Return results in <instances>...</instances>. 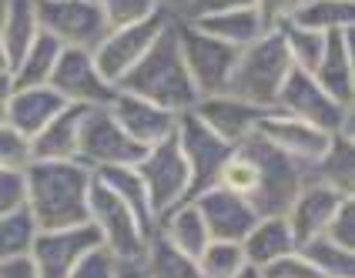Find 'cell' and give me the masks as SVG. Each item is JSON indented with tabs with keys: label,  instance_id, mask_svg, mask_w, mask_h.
I'll return each instance as SVG.
<instances>
[{
	"label": "cell",
	"instance_id": "1",
	"mask_svg": "<svg viewBox=\"0 0 355 278\" xmlns=\"http://www.w3.org/2000/svg\"><path fill=\"white\" fill-rule=\"evenodd\" d=\"M27 211L40 232L87 221V198L94 171L80 161H34L27 171Z\"/></svg>",
	"mask_w": 355,
	"mask_h": 278
},
{
	"label": "cell",
	"instance_id": "2",
	"mask_svg": "<svg viewBox=\"0 0 355 278\" xmlns=\"http://www.w3.org/2000/svg\"><path fill=\"white\" fill-rule=\"evenodd\" d=\"M118 91L138 94V98L151 101L158 107H168L175 114H188L198 104V91L188 78L184 60H181V47H178L171 17L164 24V31L155 37V44L148 47V54L118 80Z\"/></svg>",
	"mask_w": 355,
	"mask_h": 278
},
{
	"label": "cell",
	"instance_id": "3",
	"mask_svg": "<svg viewBox=\"0 0 355 278\" xmlns=\"http://www.w3.org/2000/svg\"><path fill=\"white\" fill-rule=\"evenodd\" d=\"M238 151H245L248 161L255 164V188H252L248 201H252L258 218L285 215L288 205L295 201V195L312 181V168L309 164L288 158L285 151H278L275 144H268L258 131L248 141H241Z\"/></svg>",
	"mask_w": 355,
	"mask_h": 278
},
{
	"label": "cell",
	"instance_id": "4",
	"mask_svg": "<svg viewBox=\"0 0 355 278\" xmlns=\"http://www.w3.org/2000/svg\"><path fill=\"white\" fill-rule=\"evenodd\" d=\"M288 74H292V58L285 51V40L278 34V27H272L255 44L238 51L235 71H232V80H228V94L272 111Z\"/></svg>",
	"mask_w": 355,
	"mask_h": 278
},
{
	"label": "cell",
	"instance_id": "5",
	"mask_svg": "<svg viewBox=\"0 0 355 278\" xmlns=\"http://www.w3.org/2000/svg\"><path fill=\"white\" fill-rule=\"evenodd\" d=\"M272 111L305 121V124H312V128L332 134V138H336V134L355 138V107L336 104V101L318 87V80L312 78V74H305V71H298V67H292V74L285 78Z\"/></svg>",
	"mask_w": 355,
	"mask_h": 278
},
{
	"label": "cell",
	"instance_id": "6",
	"mask_svg": "<svg viewBox=\"0 0 355 278\" xmlns=\"http://www.w3.org/2000/svg\"><path fill=\"white\" fill-rule=\"evenodd\" d=\"M175 37H178L181 60L188 67V78L195 84L198 98L225 94L228 91V80H232V71H235V60H238L235 47L201 34L191 20H175Z\"/></svg>",
	"mask_w": 355,
	"mask_h": 278
},
{
	"label": "cell",
	"instance_id": "7",
	"mask_svg": "<svg viewBox=\"0 0 355 278\" xmlns=\"http://www.w3.org/2000/svg\"><path fill=\"white\" fill-rule=\"evenodd\" d=\"M87 221L98 228L101 245L118 261H141L151 232H148V228L141 225L138 215H135L111 188H104L98 178L91 184V198H87Z\"/></svg>",
	"mask_w": 355,
	"mask_h": 278
},
{
	"label": "cell",
	"instance_id": "8",
	"mask_svg": "<svg viewBox=\"0 0 355 278\" xmlns=\"http://www.w3.org/2000/svg\"><path fill=\"white\" fill-rule=\"evenodd\" d=\"M141 158H144V148L121 131V124L107 107H87L84 111L78 134V161L87 171L135 168Z\"/></svg>",
	"mask_w": 355,
	"mask_h": 278
},
{
	"label": "cell",
	"instance_id": "9",
	"mask_svg": "<svg viewBox=\"0 0 355 278\" xmlns=\"http://www.w3.org/2000/svg\"><path fill=\"white\" fill-rule=\"evenodd\" d=\"M34 3H37L40 34L54 37L60 47L94 51L107 34L98 0H34Z\"/></svg>",
	"mask_w": 355,
	"mask_h": 278
},
{
	"label": "cell",
	"instance_id": "10",
	"mask_svg": "<svg viewBox=\"0 0 355 278\" xmlns=\"http://www.w3.org/2000/svg\"><path fill=\"white\" fill-rule=\"evenodd\" d=\"M175 141H178V148H181L184 164H188V178H191V184H188V201H191V198H198L201 191L215 188L218 175H221L225 161L232 158L235 148H232L228 141L218 138L215 131H208L191 111L178 118Z\"/></svg>",
	"mask_w": 355,
	"mask_h": 278
},
{
	"label": "cell",
	"instance_id": "11",
	"mask_svg": "<svg viewBox=\"0 0 355 278\" xmlns=\"http://www.w3.org/2000/svg\"><path fill=\"white\" fill-rule=\"evenodd\" d=\"M51 91H58L64 104H78V107H107L118 87L94 64V51H80V47H64L58 64L47 80Z\"/></svg>",
	"mask_w": 355,
	"mask_h": 278
},
{
	"label": "cell",
	"instance_id": "12",
	"mask_svg": "<svg viewBox=\"0 0 355 278\" xmlns=\"http://www.w3.org/2000/svg\"><path fill=\"white\" fill-rule=\"evenodd\" d=\"M135 168H138L141 181H144V188H148L151 211H155V225H158V218L168 208L188 201V184H191V178H188V164L181 158V148H178L175 138L148 148L144 158H141Z\"/></svg>",
	"mask_w": 355,
	"mask_h": 278
},
{
	"label": "cell",
	"instance_id": "13",
	"mask_svg": "<svg viewBox=\"0 0 355 278\" xmlns=\"http://www.w3.org/2000/svg\"><path fill=\"white\" fill-rule=\"evenodd\" d=\"M98 245L101 235L91 221L71 225V228H47V232H37V238L31 245V261L40 278H67L71 268Z\"/></svg>",
	"mask_w": 355,
	"mask_h": 278
},
{
	"label": "cell",
	"instance_id": "14",
	"mask_svg": "<svg viewBox=\"0 0 355 278\" xmlns=\"http://www.w3.org/2000/svg\"><path fill=\"white\" fill-rule=\"evenodd\" d=\"M164 24H168V14L161 10V14L141 20V24L107 31L104 40L94 47V64H98V71L104 74V80H111V84L118 87V80L148 54V47H151L155 37L164 31Z\"/></svg>",
	"mask_w": 355,
	"mask_h": 278
},
{
	"label": "cell",
	"instance_id": "15",
	"mask_svg": "<svg viewBox=\"0 0 355 278\" xmlns=\"http://www.w3.org/2000/svg\"><path fill=\"white\" fill-rule=\"evenodd\" d=\"M107 111L114 114V121L121 124V131L135 141V144H141L144 151L161 144V141L175 138L178 118H181L175 111L158 107V104L138 98V94H128V91H118L114 101L107 104Z\"/></svg>",
	"mask_w": 355,
	"mask_h": 278
},
{
	"label": "cell",
	"instance_id": "16",
	"mask_svg": "<svg viewBox=\"0 0 355 278\" xmlns=\"http://www.w3.org/2000/svg\"><path fill=\"white\" fill-rule=\"evenodd\" d=\"M191 114H195L208 131H215L221 141H228L232 148H238L241 141H248L255 134L261 118H265L268 111L225 91V94H211V98H198V104L191 107Z\"/></svg>",
	"mask_w": 355,
	"mask_h": 278
},
{
	"label": "cell",
	"instance_id": "17",
	"mask_svg": "<svg viewBox=\"0 0 355 278\" xmlns=\"http://www.w3.org/2000/svg\"><path fill=\"white\" fill-rule=\"evenodd\" d=\"M312 78L336 104L355 107V27L325 34V51Z\"/></svg>",
	"mask_w": 355,
	"mask_h": 278
},
{
	"label": "cell",
	"instance_id": "18",
	"mask_svg": "<svg viewBox=\"0 0 355 278\" xmlns=\"http://www.w3.org/2000/svg\"><path fill=\"white\" fill-rule=\"evenodd\" d=\"M195 201V208L201 211V218H205V228H208V235L215 241H238L252 232V225L258 221L255 208H252V201L241 198V195H232V191H225V188H208V191H201Z\"/></svg>",
	"mask_w": 355,
	"mask_h": 278
},
{
	"label": "cell",
	"instance_id": "19",
	"mask_svg": "<svg viewBox=\"0 0 355 278\" xmlns=\"http://www.w3.org/2000/svg\"><path fill=\"white\" fill-rule=\"evenodd\" d=\"M258 134L268 141V144H275L278 151H285L288 158L302 161L309 168L325 155V148L332 141V134H325V131H318V128H312V124H305V121H298V118L278 114V111H268L261 118Z\"/></svg>",
	"mask_w": 355,
	"mask_h": 278
},
{
	"label": "cell",
	"instance_id": "20",
	"mask_svg": "<svg viewBox=\"0 0 355 278\" xmlns=\"http://www.w3.org/2000/svg\"><path fill=\"white\" fill-rule=\"evenodd\" d=\"M342 201H345V195H338V191L318 184V181H309L295 195V201L288 205V211H285V221H288V228L295 235V245L325 235V228H329V221H332V215H336V208Z\"/></svg>",
	"mask_w": 355,
	"mask_h": 278
},
{
	"label": "cell",
	"instance_id": "21",
	"mask_svg": "<svg viewBox=\"0 0 355 278\" xmlns=\"http://www.w3.org/2000/svg\"><path fill=\"white\" fill-rule=\"evenodd\" d=\"M295 248V235H292L285 215L258 218L252 225V232L241 238V255L248 261V268H255V272H261L265 265H272V261H278L282 255H288Z\"/></svg>",
	"mask_w": 355,
	"mask_h": 278
},
{
	"label": "cell",
	"instance_id": "22",
	"mask_svg": "<svg viewBox=\"0 0 355 278\" xmlns=\"http://www.w3.org/2000/svg\"><path fill=\"white\" fill-rule=\"evenodd\" d=\"M67 104L58 91H51L47 84L40 87H14V98H10V111H7V124L17 128L20 134L34 138L44 124L58 118Z\"/></svg>",
	"mask_w": 355,
	"mask_h": 278
},
{
	"label": "cell",
	"instance_id": "23",
	"mask_svg": "<svg viewBox=\"0 0 355 278\" xmlns=\"http://www.w3.org/2000/svg\"><path fill=\"white\" fill-rule=\"evenodd\" d=\"M84 111L87 107L67 104L51 124H44L37 134L31 138L34 161H78V134H80Z\"/></svg>",
	"mask_w": 355,
	"mask_h": 278
},
{
	"label": "cell",
	"instance_id": "24",
	"mask_svg": "<svg viewBox=\"0 0 355 278\" xmlns=\"http://www.w3.org/2000/svg\"><path fill=\"white\" fill-rule=\"evenodd\" d=\"M201 34H208V37L221 40V44H228V47H248V44H255L268 27H265V20L258 17L255 7H238V10H221V14H211V17H198L191 20Z\"/></svg>",
	"mask_w": 355,
	"mask_h": 278
},
{
	"label": "cell",
	"instance_id": "25",
	"mask_svg": "<svg viewBox=\"0 0 355 278\" xmlns=\"http://www.w3.org/2000/svg\"><path fill=\"white\" fill-rule=\"evenodd\" d=\"M40 24H37V3L34 0H10L3 20H0V47L7 54L10 71L20 64V58L31 51V44L37 40Z\"/></svg>",
	"mask_w": 355,
	"mask_h": 278
},
{
	"label": "cell",
	"instance_id": "26",
	"mask_svg": "<svg viewBox=\"0 0 355 278\" xmlns=\"http://www.w3.org/2000/svg\"><path fill=\"white\" fill-rule=\"evenodd\" d=\"M155 228L175 245L178 252H184L191 259H198L205 252V245L211 241L208 228H205V218H201V211L195 208V201H181L175 208H168Z\"/></svg>",
	"mask_w": 355,
	"mask_h": 278
},
{
	"label": "cell",
	"instance_id": "27",
	"mask_svg": "<svg viewBox=\"0 0 355 278\" xmlns=\"http://www.w3.org/2000/svg\"><path fill=\"white\" fill-rule=\"evenodd\" d=\"M312 181L332 188L345 198H355V138L336 134L329 141L325 155L312 164Z\"/></svg>",
	"mask_w": 355,
	"mask_h": 278
},
{
	"label": "cell",
	"instance_id": "28",
	"mask_svg": "<svg viewBox=\"0 0 355 278\" xmlns=\"http://www.w3.org/2000/svg\"><path fill=\"white\" fill-rule=\"evenodd\" d=\"M138 265L144 278H205L198 268V259L178 252L158 228L148 235V245H144V255H141Z\"/></svg>",
	"mask_w": 355,
	"mask_h": 278
},
{
	"label": "cell",
	"instance_id": "29",
	"mask_svg": "<svg viewBox=\"0 0 355 278\" xmlns=\"http://www.w3.org/2000/svg\"><path fill=\"white\" fill-rule=\"evenodd\" d=\"M285 24H295L302 31L325 37L332 31L355 27V0H302L298 10Z\"/></svg>",
	"mask_w": 355,
	"mask_h": 278
},
{
	"label": "cell",
	"instance_id": "30",
	"mask_svg": "<svg viewBox=\"0 0 355 278\" xmlns=\"http://www.w3.org/2000/svg\"><path fill=\"white\" fill-rule=\"evenodd\" d=\"M94 178H98L104 188H111V191L138 215L141 225H144L148 232H155V211H151V198H148V188H144V181H141L138 168H104V171H94Z\"/></svg>",
	"mask_w": 355,
	"mask_h": 278
},
{
	"label": "cell",
	"instance_id": "31",
	"mask_svg": "<svg viewBox=\"0 0 355 278\" xmlns=\"http://www.w3.org/2000/svg\"><path fill=\"white\" fill-rule=\"evenodd\" d=\"M60 47L54 37H47V34H37V40L31 44V51L20 58V64L10 71V80H14V87H40V84H47L51 80V71H54V64L60 58Z\"/></svg>",
	"mask_w": 355,
	"mask_h": 278
},
{
	"label": "cell",
	"instance_id": "32",
	"mask_svg": "<svg viewBox=\"0 0 355 278\" xmlns=\"http://www.w3.org/2000/svg\"><path fill=\"white\" fill-rule=\"evenodd\" d=\"M298 252L318 272V278H355V252L338 248L336 241H329L325 235L302 241Z\"/></svg>",
	"mask_w": 355,
	"mask_h": 278
},
{
	"label": "cell",
	"instance_id": "33",
	"mask_svg": "<svg viewBox=\"0 0 355 278\" xmlns=\"http://www.w3.org/2000/svg\"><path fill=\"white\" fill-rule=\"evenodd\" d=\"M198 268H201L205 278H238L248 268V261L241 255V245H238V241L211 238L205 245V252L198 255Z\"/></svg>",
	"mask_w": 355,
	"mask_h": 278
},
{
	"label": "cell",
	"instance_id": "34",
	"mask_svg": "<svg viewBox=\"0 0 355 278\" xmlns=\"http://www.w3.org/2000/svg\"><path fill=\"white\" fill-rule=\"evenodd\" d=\"M278 34L285 40V51L292 58V67L305 71V74H315L322 51H325V37L312 34V31H302L295 24H278Z\"/></svg>",
	"mask_w": 355,
	"mask_h": 278
},
{
	"label": "cell",
	"instance_id": "35",
	"mask_svg": "<svg viewBox=\"0 0 355 278\" xmlns=\"http://www.w3.org/2000/svg\"><path fill=\"white\" fill-rule=\"evenodd\" d=\"M37 221L31 218L27 208H20L14 215L0 218V261L17 259V255H31V245L37 238Z\"/></svg>",
	"mask_w": 355,
	"mask_h": 278
},
{
	"label": "cell",
	"instance_id": "36",
	"mask_svg": "<svg viewBox=\"0 0 355 278\" xmlns=\"http://www.w3.org/2000/svg\"><path fill=\"white\" fill-rule=\"evenodd\" d=\"M101 14L107 31H118V27H131L141 20L161 14V0H98Z\"/></svg>",
	"mask_w": 355,
	"mask_h": 278
},
{
	"label": "cell",
	"instance_id": "37",
	"mask_svg": "<svg viewBox=\"0 0 355 278\" xmlns=\"http://www.w3.org/2000/svg\"><path fill=\"white\" fill-rule=\"evenodd\" d=\"M31 164H34L31 138L10 124H0V171H27Z\"/></svg>",
	"mask_w": 355,
	"mask_h": 278
},
{
	"label": "cell",
	"instance_id": "38",
	"mask_svg": "<svg viewBox=\"0 0 355 278\" xmlns=\"http://www.w3.org/2000/svg\"><path fill=\"white\" fill-rule=\"evenodd\" d=\"M218 188H225L232 195H241V198L252 195V188H255V164L248 161L245 151H238V148L232 151V158L225 161V168L218 175Z\"/></svg>",
	"mask_w": 355,
	"mask_h": 278
},
{
	"label": "cell",
	"instance_id": "39",
	"mask_svg": "<svg viewBox=\"0 0 355 278\" xmlns=\"http://www.w3.org/2000/svg\"><path fill=\"white\" fill-rule=\"evenodd\" d=\"M118 272H121V261L114 259L104 245H98V248H91V252L71 268L67 278H118Z\"/></svg>",
	"mask_w": 355,
	"mask_h": 278
},
{
	"label": "cell",
	"instance_id": "40",
	"mask_svg": "<svg viewBox=\"0 0 355 278\" xmlns=\"http://www.w3.org/2000/svg\"><path fill=\"white\" fill-rule=\"evenodd\" d=\"M325 238L336 241L338 248L355 252V201L352 198H345L336 208V215H332L329 228H325Z\"/></svg>",
	"mask_w": 355,
	"mask_h": 278
},
{
	"label": "cell",
	"instance_id": "41",
	"mask_svg": "<svg viewBox=\"0 0 355 278\" xmlns=\"http://www.w3.org/2000/svg\"><path fill=\"white\" fill-rule=\"evenodd\" d=\"M27 208V178L24 171H0V218Z\"/></svg>",
	"mask_w": 355,
	"mask_h": 278
},
{
	"label": "cell",
	"instance_id": "42",
	"mask_svg": "<svg viewBox=\"0 0 355 278\" xmlns=\"http://www.w3.org/2000/svg\"><path fill=\"white\" fill-rule=\"evenodd\" d=\"M258 275H261V278H318V272L305 259H302V252L295 248V252L282 255V259L272 261V265H265Z\"/></svg>",
	"mask_w": 355,
	"mask_h": 278
},
{
	"label": "cell",
	"instance_id": "43",
	"mask_svg": "<svg viewBox=\"0 0 355 278\" xmlns=\"http://www.w3.org/2000/svg\"><path fill=\"white\" fill-rule=\"evenodd\" d=\"M238 7H252V0H184L175 20L211 17V14H221V10H238Z\"/></svg>",
	"mask_w": 355,
	"mask_h": 278
},
{
	"label": "cell",
	"instance_id": "44",
	"mask_svg": "<svg viewBox=\"0 0 355 278\" xmlns=\"http://www.w3.org/2000/svg\"><path fill=\"white\" fill-rule=\"evenodd\" d=\"M298 3H302V0H252V7L258 10V17L265 20L268 31L292 17V14L298 10Z\"/></svg>",
	"mask_w": 355,
	"mask_h": 278
},
{
	"label": "cell",
	"instance_id": "45",
	"mask_svg": "<svg viewBox=\"0 0 355 278\" xmlns=\"http://www.w3.org/2000/svg\"><path fill=\"white\" fill-rule=\"evenodd\" d=\"M0 278H40L31 255H17V259L0 261Z\"/></svg>",
	"mask_w": 355,
	"mask_h": 278
},
{
	"label": "cell",
	"instance_id": "46",
	"mask_svg": "<svg viewBox=\"0 0 355 278\" xmlns=\"http://www.w3.org/2000/svg\"><path fill=\"white\" fill-rule=\"evenodd\" d=\"M10 98H14V80H10V74H0V124H7Z\"/></svg>",
	"mask_w": 355,
	"mask_h": 278
},
{
	"label": "cell",
	"instance_id": "47",
	"mask_svg": "<svg viewBox=\"0 0 355 278\" xmlns=\"http://www.w3.org/2000/svg\"><path fill=\"white\" fill-rule=\"evenodd\" d=\"M118 278H144V272H141V265H138V261H121Z\"/></svg>",
	"mask_w": 355,
	"mask_h": 278
},
{
	"label": "cell",
	"instance_id": "48",
	"mask_svg": "<svg viewBox=\"0 0 355 278\" xmlns=\"http://www.w3.org/2000/svg\"><path fill=\"white\" fill-rule=\"evenodd\" d=\"M0 74H10V64H7V54H3V47H0Z\"/></svg>",
	"mask_w": 355,
	"mask_h": 278
},
{
	"label": "cell",
	"instance_id": "49",
	"mask_svg": "<svg viewBox=\"0 0 355 278\" xmlns=\"http://www.w3.org/2000/svg\"><path fill=\"white\" fill-rule=\"evenodd\" d=\"M238 278H261V275H258L255 268H245V272H241V275H238Z\"/></svg>",
	"mask_w": 355,
	"mask_h": 278
},
{
	"label": "cell",
	"instance_id": "50",
	"mask_svg": "<svg viewBox=\"0 0 355 278\" xmlns=\"http://www.w3.org/2000/svg\"><path fill=\"white\" fill-rule=\"evenodd\" d=\"M7 3H10V0H0V20H3V10H7Z\"/></svg>",
	"mask_w": 355,
	"mask_h": 278
}]
</instances>
